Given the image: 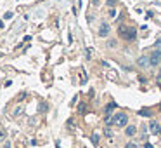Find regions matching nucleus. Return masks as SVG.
<instances>
[{
    "label": "nucleus",
    "instance_id": "f8f14e48",
    "mask_svg": "<svg viewBox=\"0 0 161 148\" xmlns=\"http://www.w3.org/2000/svg\"><path fill=\"white\" fill-rule=\"evenodd\" d=\"M92 143H94V145H99V134H94V136H92Z\"/></svg>",
    "mask_w": 161,
    "mask_h": 148
},
{
    "label": "nucleus",
    "instance_id": "7ed1b4c3",
    "mask_svg": "<svg viewBox=\"0 0 161 148\" xmlns=\"http://www.w3.org/2000/svg\"><path fill=\"white\" fill-rule=\"evenodd\" d=\"M149 58H151V66H158L159 63H161V51H159V49L152 51Z\"/></svg>",
    "mask_w": 161,
    "mask_h": 148
},
{
    "label": "nucleus",
    "instance_id": "4be33fe9",
    "mask_svg": "<svg viewBox=\"0 0 161 148\" xmlns=\"http://www.w3.org/2000/svg\"><path fill=\"white\" fill-rule=\"evenodd\" d=\"M159 110H161V108H159Z\"/></svg>",
    "mask_w": 161,
    "mask_h": 148
},
{
    "label": "nucleus",
    "instance_id": "f03ea898",
    "mask_svg": "<svg viewBox=\"0 0 161 148\" xmlns=\"http://www.w3.org/2000/svg\"><path fill=\"white\" fill-rule=\"evenodd\" d=\"M113 122L116 127H127L128 124V115L127 113H114L113 115Z\"/></svg>",
    "mask_w": 161,
    "mask_h": 148
},
{
    "label": "nucleus",
    "instance_id": "a211bd4d",
    "mask_svg": "<svg viewBox=\"0 0 161 148\" xmlns=\"http://www.w3.org/2000/svg\"><path fill=\"white\" fill-rule=\"evenodd\" d=\"M104 133H106V136H109V138H111V136H113V131H111V129H106V131H104Z\"/></svg>",
    "mask_w": 161,
    "mask_h": 148
},
{
    "label": "nucleus",
    "instance_id": "423d86ee",
    "mask_svg": "<svg viewBox=\"0 0 161 148\" xmlns=\"http://www.w3.org/2000/svg\"><path fill=\"white\" fill-rule=\"evenodd\" d=\"M109 31H111V26H109L107 23H102L101 28H99V37H107Z\"/></svg>",
    "mask_w": 161,
    "mask_h": 148
},
{
    "label": "nucleus",
    "instance_id": "ddd939ff",
    "mask_svg": "<svg viewBox=\"0 0 161 148\" xmlns=\"http://www.w3.org/2000/svg\"><path fill=\"white\" fill-rule=\"evenodd\" d=\"M107 47H116V40H109L107 42Z\"/></svg>",
    "mask_w": 161,
    "mask_h": 148
},
{
    "label": "nucleus",
    "instance_id": "f257e3e1",
    "mask_svg": "<svg viewBox=\"0 0 161 148\" xmlns=\"http://www.w3.org/2000/svg\"><path fill=\"white\" fill-rule=\"evenodd\" d=\"M118 35L121 37V38H125V40H128V42H132V40H135V37H137V30L135 28H128V26H120L118 28Z\"/></svg>",
    "mask_w": 161,
    "mask_h": 148
},
{
    "label": "nucleus",
    "instance_id": "9d476101",
    "mask_svg": "<svg viewBox=\"0 0 161 148\" xmlns=\"http://www.w3.org/2000/svg\"><path fill=\"white\" fill-rule=\"evenodd\" d=\"M5 138H7V131L5 129H0V141L5 139Z\"/></svg>",
    "mask_w": 161,
    "mask_h": 148
},
{
    "label": "nucleus",
    "instance_id": "0eeeda50",
    "mask_svg": "<svg viewBox=\"0 0 161 148\" xmlns=\"http://www.w3.org/2000/svg\"><path fill=\"white\" fill-rule=\"evenodd\" d=\"M135 133H137L135 125H127V129H125V134L127 136H135Z\"/></svg>",
    "mask_w": 161,
    "mask_h": 148
},
{
    "label": "nucleus",
    "instance_id": "20e7f679",
    "mask_svg": "<svg viewBox=\"0 0 161 148\" xmlns=\"http://www.w3.org/2000/svg\"><path fill=\"white\" fill-rule=\"evenodd\" d=\"M149 133L151 134H159L161 133V124H158V120H151L149 122Z\"/></svg>",
    "mask_w": 161,
    "mask_h": 148
},
{
    "label": "nucleus",
    "instance_id": "5701e85b",
    "mask_svg": "<svg viewBox=\"0 0 161 148\" xmlns=\"http://www.w3.org/2000/svg\"><path fill=\"white\" fill-rule=\"evenodd\" d=\"M159 134H161V133H159Z\"/></svg>",
    "mask_w": 161,
    "mask_h": 148
},
{
    "label": "nucleus",
    "instance_id": "4468645a",
    "mask_svg": "<svg viewBox=\"0 0 161 148\" xmlns=\"http://www.w3.org/2000/svg\"><path fill=\"white\" fill-rule=\"evenodd\" d=\"M107 5H109V7L113 9L114 5H116V0H107Z\"/></svg>",
    "mask_w": 161,
    "mask_h": 148
},
{
    "label": "nucleus",
    "instance_id": "f3484780",
    "mask_svg": "<svg viewBox=\"0 0 161 148\" xmlns=\"http://www.w3.org/2000/svg\"><path fill=\"white\" fill-rule=\"evenodd\" d=\"M114 16H116V11H114V9H109V17H114Z\"/></svg>",
    "mask_w": 161,
    "mask_h": 148
},
{
    "label": "nucleus",
    "instance_id": "dca6fc26",
    "mask_svg": "<svg viewBox=\"0 0 161 148\" xmlns=\"http://www.w3.org/2000/svg\"><path fill=\"white\" fill-rule=\"evenodd\" d=\"M125 148H137V145H135V143H127Z\"/></svg>",
    "mask_w": 161,
    "mask_h": 148
},
{
    "label": "nucleus",
    "instance_id": "6ab92c4d",
    "mask_svg": "<svg viewBox=\"0 0 161 148\" xmlns=\"http://www.w3.org/2000/svg\"><path fill=\"white\" fill-rule=\"evenodd\" d=\"M90 2H92V5H99V4H101V0H90Z\"/></svg>",
    "mask_w": 161,
    "mask_h": 148
},
{
    "label": "nucleus",
    "instance_id": "1a4fd4ad",
    "mask_svg": "<svg viewBox=\"0 0 161 148\" xmlns=\"http://www.w3.org/2000/svg\"><path fill=\"white\" fill-rule=\"evenodd\" d=\"M139 115H142V117H151V110H149V108H142V110L139 112Z\"/></svg>",
    "mask_w": 161,
    "mask_h": 148
},
{
    "label": "nucleus",
    "instance_id": "2eb2a0df",
    "mask_svg": "<svg viewBox=\"0 0 161 148\" xmlns=\"http://www.w3.org/2000/svg\"><path fill=\"white\" fill-rule=\"evenodd\" d=\"M40 110H42V112H43V110H49V104H45V103H42V104H40Z\"/></svg>",
    "mask_w": 161,
    "mask_h": 148
},
{
    "label": "nucleus",
    "instance_id": "412c9836",
    "mask_svg": "<svg viewBox=\"0 0 161 148\" xmlns=\"http://www.w3.org/2000/svg\"><path fill=\"white\" fill-rule=\"evenodd\" d=\"M4 148H11V145H9V143H5V145H4Z\"/></svg>",
    "mask_w": 161,
    "mask_h": 148
},
{
    "label": "nucleus",
    "instance_id": "9b49d317",
    "mask_svg": "<svg viewBox=\"0 0 161 148\" xmlns=\"http://www.w3.org/2000/svg\"><path fill=\"white\" fill-rule=\"evenodd\" d=\"M104 122H106L107 125H109V124H114V122H113V117H111V115H106V117H104Z\"/></svg>",
    "mask_w": 161,
    "mask_h": 148
},
{
    "label": "nucleus",
    "instance_id": "aec40b11",
    "mask_svg": "<svg viewBox=\"0 0 161 148\" xmlns=\"http://www.w3.org/2000/svg\"><path fill=\"white\" fill-rule=\"evenodd\" d=\"M80 113H85V104H80Z\"/></svg>",
    "mask_w": 161,
    "mask_h": 148
},
{
    "label": "nucleus",
    "instance_id": "39448f33",
    "mask_svg": "<svg viewBox=\"0 0 161 148\" xmlns=\"http://www.w3.org/2000/svg\"><path fill=\"white\" fill-rule=\"evenodd\" d=\"M137 65H139L140 68H147V66H151V58H149V56H140L139 59H137Z\"/></svg>",
    "mask_w": 161,
    "mask_h": 148
},
{
    "label": "nucleus",
    "instance_id": "6e6552de",
    "mask_svg": "<svg viewBox=\"0 0 161 148\" xmlns=\"http://www.w3.org/2000/svg\"><path fill=\"white\" fill-rule=\"evenodd\" d=\"M114 108H116V101H111V103L107 104V106H106V110H104V113H106V115H111V112H113Z\"/></svg>",
    "mask_w": 161,
    "mask_h": 148
}]
</instances>
